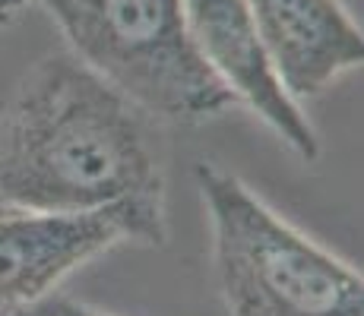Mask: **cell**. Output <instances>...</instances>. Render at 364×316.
Listing matches in <instances>:
<instances>
[{
    "label": "cell",
    "instance_id": "1",
    "mask_svg": "<svg viewBox=\"0 0 364 316\" xmlns=\"http://www.w3.org/2000/svg\"><path fill=\"white\" fill-rule=\"evenodd\" d=\"M0 200L38 212L130 209L168 231L159 117L70 48L45 54L0 114Z\"/></svg>",
    "mask_w": 364,
    "mask_h": 316
},
{
    "label": "cell",
    "instance_id": "2",
    "mask_svg": "<svg viewBox=\"0 0 364 316\" xmlns=\"http://www.w3.org/2000/svg\"><path fill=\"white\" fill-rule=\"evenodd\" d=\"M213 263L232 316H364V282L213 161L197 165Z\"/></svg>",
    "mask_w": 364,
    "mask_h": 316
},
{
    "label": "cell",
    "instance_id": "3",
    "mask_svg": "<svg viewBox=\"0 0 364 316\" xmlns=\"http://www.w3.org/2000/svg\"><path fill=\"white\" fill-rule=\"evenodd\" d=\"M70 51L159 121L200 124L235 98L200 60L184 0H38Z\"/></svg>",
    "mask_w": 364,
    "mask_h": 316
},
{
    "label": "cell",
    "instance_id": "4",
    "mask_svg": "<svg viewBox=\"0 0 364 316\" xmlns=\"http://www.w3.org/2000/svg\"><path fill=\"white\" fill-rule=\"evenodd\" d=\"M124 241L162 247L168 231L130 209L38 212L0 200V310L48 298L73 269Z\"/></svg>",
    "mask_w": 364,
    "mask_h": 316
},
{
    "label": "cell",
    "instance_id": "5",
    "mask_svg": "<svg viewBox=\"0 0 364 316\" xmlns=\"http://www.w3.org/2000/svg\"><path fill=\"white\" fill-rule=\"evenodd\" d=\"M184 19L200 60L301 161H317L320 139L301 104L285 92L244 0H184Z\"/></svg>",
    "mask_w": 364,
    "mask_h": 316
},
{
    "label": "cell",
    "instance_id": "6",
    "mask_svg": "<svg viewBox=\"0 0 364 316\" xmlns=\"http://www.w3.org/2000/svg\"><path fill=\"white\" fill-rule=\"evenodd\" d=\"M291 98H314L361 67L364 32L339 0H244Z\"/></svg>",
    "mask_w": 364,
    "mask_h": 316
},
{
    "label": "cell",
    "instance_id": "7",
    "mask_svg": "<svg viewBox=\"0 0 364 316\" xmlns=\"http://www.w3.org/2000/svg\"><path fill=\"white\" fill-rule=\"evenodd\" d=\"M60 304H64V298H51V294H48V298L32 300V304L0 310V316H60Z\"/></svg>",
    "mask_w": 364,
    "mask_h": 316
},
{
    "label": "cell",
    "instance_id": "8",
    "mask_svg": "<svg viewBox=\"0 0 364 316\" xmlns=\"http://www.w3.org/2000/svg\"><path fill=\"white\" fill-rule=\"evenodd\" d=\"M60 316H108V313H99L86 304H76V300H64L60 304Z\"/></svg>",
    "mask_w": 364,
    "mask_h": 316
},
{
    "label": "cell",
    "instance_id": "9",
    "mask_svg": "<svg viewBox=\"0 0 364 316\" xmlns=\"http://www.w3.org/2000/svg\"><path fill=\"white\" fill-rule=\"evenodd\" d=\"M26 4H29V0H0V6H4V10H6V13H13V16H16V13H19V10H23V6H26Z\"/></svg>",
    "mask_w": 364,
    "mask_h": 316
},
{
    "label": "cell",
    "instance_id": "10",
    "mask_svg": "<svg viewBox=\"0 0 364 316\" xmlns=\"http://www.w3.org/2000/svg\"><path fill=\"white\" fill-rule=\"evenodd\" d=\"M10 19H13V13H6L4 6H0V26H6V23H10Z\"/></svg>",
    "mask_w": 364,
    "mask_h": 316
}]
</instances>
